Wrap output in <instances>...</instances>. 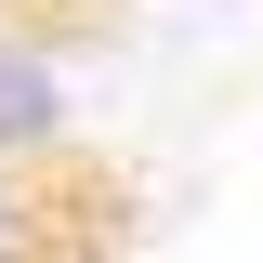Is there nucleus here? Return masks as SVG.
<instances>
[{"instance_id":"obj_2","label":"nucleus","mask_w":263,"mask_h":263,"mask_svg":"<svg viewBox=\"0 0 263 263\" xmlns=\"http://www.w3.org/2000/svg\"><path fill=\"white\" fill-rule=\"evenodd\" d=\"M0 263H53V211L27 171H0Z\"/></svg>"},{"instance_id":"obj_3","label":"nucleus","mask_w":263,"mask_h":263,"mask_svg":"<svg viewBox=\"0 0 263 263\" xmlns=\"http://www.w3.org/2000/svg\"><path fill=\"white\" fill-rule=\"evenodd\" d=\"M0 27H13V0H0Z\"/></svg>"},{"instance_id":"obj_1","label":"nucleus","mask_w":263,"mask_h":263,"mask_svg":"<svg viewBox=\"0 0 263 263\" xmlns=\"http://www.w3.org/2000/svg\"><path fill=\"white\" fill-rule=\"evenodd\" d=\"M66 132H79L66 53H53L40 27H0V171H27V158H66Z\"/></svg>"}]
</instances>
